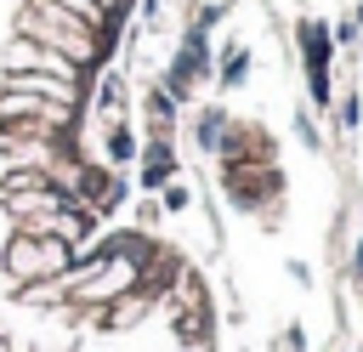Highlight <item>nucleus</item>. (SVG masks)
Returning <instances> with one entry per match:
<instances>
[{"mask_svg": "<svg viewBox=\"0 0 363 352\" xmlns=\"http://www.w3.org/2000/svg\"><path fill=\"white\" fill-rule=\"evenodd\" d=\"M130 23L136 0H0V352H221L199 255L108 131Z\"/></svg>", "mask_w": 363, "mask_h": 352, "instance_id": "f257e3e1", "label": "nucleus"}]
</instances>
